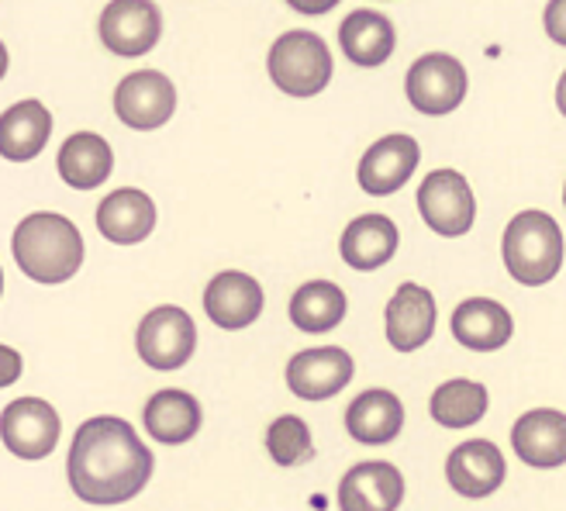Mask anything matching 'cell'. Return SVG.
Wrapping results in <instances>:
<instances>
[{"label": "cell", "instance_id": "obj_1", "mask_svg": "<svg viewBox=\"0 0 566 511\" xmlns=\"http://www.w3.org/2000/svg\"><path fill=\"white\" fill-rule=\"evenodd\" d=\"M153 452L138 439L125 418L97 415L76 429L66 477L80 501L87 504H125L132 501L153 477Z\"/></svg>", "mask_w": 566, "mask_h": 511}, {"label": "cell", "instance_id": "obj_2", "mask_svg": "<svg viewBox=\"0 0 566 511\" xmlns=\"http://www.w3.org/2000/svg\"><path fill=\"white\" fill-rule=\"evenodd\" d=\"M18 270L35 283H66L83 263V236L66 215H28L11 239Z\"/></svg>", "mask_w": 566, "mask_h": 511}, {"label": "cell", "instance_id": "obj_3", "mask_svg": "<svg viewBox=\"0 0 566 511\" xmlns=\"http://www.w3.org/2000/svg\"><path fill=\"white\" fill-rule=\"evenodd\" d=\"M504 267L522 288H543L563 267V232L546 211H522L507 221L501 242Z\"/></svg>", "mask_w": 566, "mask_h": 511}, {"label": "cell", "instance_id": "obj_4", "mask_svg": "<svg viewBox=\"0 0 566 511\" xmlns=\"http://www.w3.org/2000/svg\"><path fill=\"white\" fill-rule=\"evenodd\" d=\"M266 66L287 97H315L332 80V52L315 32H287L273 42Z\"/></svg>", "mask_w": 566, "mask_h": 511}, {"label": "cell", "instance_id": "obj_5", "mask_svg": "<svg viewBox=\"0 0 566 511\" xmlns=\"http://www.w3.org/2000/svg\"><path fill=\"white\" fill-rule=\"evenodd\" d=\"M135 350H138V359L153 366V371L174 374L190 363L197 350V325L177 304L153 307L135 328Z\"/></svg>", "mask_w": 566, "mask_h": 511}, {"label": "cell", "instance_id": "obj_6", "mask_svg": "<svg viewBox=\"0 0 566 511\" xmlns=\"http://www.w3.org/2000/svg\"><path fill=\"white\" fill-rule=\"evenodd\" d=\"M418 211L432 232L457 239L473 229L476 201H473L470 184L457 169H436V174H429L418 187Z\"/></svg>", "mask_w": 566, "mask_h": 511}, {"label": "cell", "instance_id": "obj_7", "mask_svg": "<svg viewBox=\"0 0 566 511\" xmlns=\"http://www.w3.org/2000/svg\"><path fill=\"white\" fill-rule=\"evenodd\" d=\"M405 91L411 107L421 115H449L467 97V70L446 52H429L408 70Z\"/></svg>", "mask_w": 566, "mask_h": 511}, {"label": "cell", "instance_id": "obj_8", "mask_svg": "<svg viewBox=\"0 0 566 511\" xmlns=\"http://www.w3.org/2000/svg\"><path fill=\"white\" fill-rule=\"evenodd\" d=\"M60 415L42 397H18L0 415V439L18 460H45L60 442Z\"/></svg>", "mask_w": 566, "mask_h": 511}, {"label": "cell", "instance_id": "obj_9", "mask_svg": "<svg viewBox=\"0 0 566 511\" xmlns=\"http://www.w3.org/2000/svg\"><path fill=\"white\" fill-rule=\"evenodd\" d=\"M177 111V87L159 70H138L115 91V115L135 132L163 128Z\"/></svg>", "mask_w": 566, "mask_h": 511}, {"label": "cell", "instance_id": "obj_10", "mask_svg": "<svg viewBox=\"0 0 566 511\" xmlns=\"http://www.w3.org/2000/svg\"><path fill=\"white\" fill-rule=\"evenodd\" d=\"M163 35V14L153 0H111L101 14V42L125 60L146 55Z\"/></svg>", "mask_w": 566, "mask_h": 511}, {"label": "cell", "instance_id": "obj_11", "mask_svg": "<svg viewBox=\"0 0 566 511\" xmlns=\"http://www.w3.org/2000/svg\"><path fill=\"white\" fill-rule=\"evenodd\" d=\"M353 356L338 346L304 350L287 363V387L301 401H328L353 380Z\"/></svg>", "mask_w": 566, "mask_h": 511}, {"label": "cell", "instance_id": "obj_12", "mask_svg": "<svg viewBox=\"0 0 566 511\" xmlns=\"http://www.w3.org/2000/svg\"><path fill=\"white\" fill-rule=\"evenodd\" d=\"M405 501V477L394 463L366 460L338 480V508L343 511H398Z\"/></svg>", "mask_w": 566, "mask_h": 511}, {"label": "cell", "instance_id": "obj_13", "mask_svg": "<svg viewBox=\"0 0 566 511\" xmlns=\"http://www.w3.org/2000/svg\"><path fill=\"white\" fill-rule=\"evenodd\" d=\"M507 477V463L501 449L491 439H467L449 452L446 480L449 488L463 498H488L494 494Z\"/></svg>", "mask_w": 566, "mask_h": 511}, {"label": "cell", "instance_id": "obj_14", "mask_svg": "<svg viewBox=\"0 0 566 511\" xmlns=\"http://www.w3.org/2000/svg\"><path fill=\"white\" fill-rule=\"evenodd\" d=\"M205 311L218 328H249L263 315V288L256 277H249L242 270H224L218 273L208 291H205Z\"/></svg>", "mask_w": 566, "mask_h": 511}, {"label": "cell", "instance_id": "obj_15", "mask_svg": "<svg viewBox=\"0 0 566 511\" xmlns=\"http://www.w3.org/2000/svg\"><path fill=\"white\" fill-rule=\"evenodd\" d=\"M421 153H418V142L411 135H387L380 142H374L370 149L363 153L359 159V187L374 197H384V194H394L401 190L415 166H418Z\"/></svg>", "mask_w": 566, "mask_h": 511}, {"label": "cell", "instance_id": "obj_16", "mask_svg": "<svg viewBox=\"0 0 566 511\" xmlns=\"http://www.w3.org/2000/svg\"><path fill=\"white\" fill-rule=\"evenodd\" d=\"M436 332V298L421 283H401L387 304V343L398 353H415Z\"/></svg>", "mask_w": 566, "mask_h": 511}, {"label": "cell", "instance_id": "obj_17", "mask_svg": "<svg viewBox=\"0 0 566 511\" xmlns=\"http://www.w3.org/2000/svg\"><path fill=\"white\" fill-rule=\"evenodd\" d=\"M512 446L528 467L539 470H556L566 463V418L559 408H535L525 411L515 429H512Z\"/></svg>", "mask_w": 566, "mask_h": 511}, {"label": "cell", "instance_id": "obj_18", "mask_svg": "<svg viewBox=\"0 0 566 511\" xmlns=\"http://www.w3.org/2000/svg\"><path fill=\"white\" fill-rule=\"evenodd\" d=\"M97 229L107 242H118V246H135L142 239H149L156 229L153 197L135 187H122L115 194H107L97 205Z\"/></svg>", "mask_w": 566, "mask_h": 511}, {"label": "cell", "instance_id": "obj_19", "mask_svg": "<svg viewBox=\"0 0 566 511\" xmlns=\"http://www.w3.org/2000/svg\"><path fill=\"white\" fill-rule=\"evenodd\" d=\"M346 429L363 446H384L394 442L405 429V405L394 390L370 387L363 390L346 411Z\"/></svg>", "mask_w": 566, "mask_h": 511}, {"label": "cell", "instance_id": "obj_20", "mask_svg": "<svg viewBox=\"0 0 566 511\" xmlns=\"http://www.w3.org/2000/svg\"><path fill=\"white\" fill-rule=\"evenodd\" d=\"M515 332V322L507 315V307L491 298H470L452 311V335L457 343L476 353H494L507 346V338Z\"/></svg>", "mask_w": 566, "mask_h": 511}, {"label": "cell", "instance_id": "obj_21", "mask_svg": "<svg viewBox=\"0 0 566 511\" xmlns=\"http://www.w3.org/2000/svg\"><path fill=\"white\" fill-rule=\"evenodd\" d=\"M201 418L205 415H201V405H197V397L187 390H177V387H166V390L153 394L146 411H142V421H146L149 436L163 446L190 442L197 432H201Z\"/></svg>", "mask_w": 566, "mask_h": 511}, {"label": "cell", "instance_id": "obj_22", "mask_svg": "<svg viewBox=\"0 0 566 511\" xmlns=\"http://www.w3.org/2000/svg\"><path fill=\"white\" fill-rule=\"evenodd\" d=\"M52 135V115L42 101H18L0 115V156L11 163L35 159Z\"/></svg>", "mask_w": 566, "mask_h": 511}, {"label": "cell", "instance_id": "obj_23", "mask_svg": "<svg viewBox=\"0 0 566 511\" xmlns=\"http://www.w3.org/2000/svg\"><path fill=\"white\" fill-rule=\"evenodd\" d=\"M398 225L387 215H359L356 221L346 225L338 252L353 270H377L394 260L398 252Z\"/></svg>", "mask_w": 566, "mask_h": 511}, {"label": "cell", "instance_id": "obj_24", "mask_svg": "<svg viewBox=\"0 0 566 511\" xmlns=\"http://www.w3.org/2000/svg\"><path fill=\"white\" fill-rule=\"evenodd\" d=\"M60 177L76 187V190H94L111 177V166H115V153H111L107 138L97 132H76L63 142L60 149Z\"/></svg>", "mask_w": 566, "mask_h": 511}, {"label": "cell", "instance_id": "obj_25", "mask_svg": "<svg viewBox=\"0 0 566 511\" xmlns=\"http://www.w3.org/2000/svg\"><path fill=\"white\" fill-rule=\"evenodd\" d=\"M338 42H343V52L349 55V63L356 66H384L394 52V24L377 14V11H353L343 28H338Z\"/></svg>", "mask_w": 566, "mask_h": 511}, {"label": "cell", "instance_id": "obj_26", "mask_svg": "<svg viewBox=\"0 0 566 511\" xmlns=\"http://www.w3.org/2000/svg\"><path fill=\"white\" fill-rule=\"evenodd\" d=\"M346 294L338 283L332 280H311L291 298V322L307 332V335H322L332 332L338 322L346 319Z\"/></svg>", "mask_w": 566, "mask_h": 511}, {"label": "cell", "instance_id": "obj_27", "mask_svg": "<svg viewBox=\"0 0 566 511\" xmlns=\"http://www.w3.org/2000/svg\"><path fill=\"white\" fill-rule=\"evenodd\" d=\"M429 411L442 429H470L488 415V387L467 377L446 380L442 387H436Z\"/></svg>", "mask_w": 566, "mask_h": 511}, {"label": "cell", "instance_id": "obj_28", "mask_svg": "<svg viewBox=\"0 0 566 511\" xmlns=\"http://www.w3.org/2000/svg\"><path fill=\"white\" fill-rule=\"evenodd\" d=\"M266 449L276 467H297L315 457V439H311V429L304 418L280 415L266 429Z\"/></svg>", "mask_w": 566, "mask_h": 511}, {"label": "cell", "instance_id": "obj_29", "mask_svg": "<svg viewBox=\"0 0 566 511\" xmlns=\"http://www.w3.org/2000/svg\"><path fill=\"white\" fill-rule=\"evenodd\" d=\"M21 371H24L21 353L11 346H0V387H11L21 377Z\"/></svg>", "mask_w": 566, "mask_h": 511}, {"label": "cell", "instance_id": "obj_30", "mask_svg": "<svg viewBox=\"0 0 566 511\" xmlns=\"http://www.w3.org/2000/svg\"><path fill=\"white\" fill-rule=\"evenodd\" d=\"M563 4L566 0H553V4L546 8V28H549V35H553V42H566V32H563Z\"/></svg>", "mask_w": 566, "mask_h": 511}, {"label": "cell", "instance_id": "obj_31", "mask_svg": "<svg viewBox=\"0 0 566 511\" xmlns=\"http://www.w3.org/2000/svg\"><path fill=\"white\" fill-rule=\"evenodd\" d=\"M287 4H291L297 14H311V18H315V14H328V11L338 4V0H287Z\"/></svg>", "mask_w": 566, "mask_h": 511}, {"label": "cell", "instance_id": "obj_32", "mask_svg": "<svg viewBox=\"0 0 566 511\" xmlns=\"http://www.w3.org/2000/svg\"><path fill=\"white\" fill-rule=\"evenodd\" d=\"M4 73H8V49L0 42V80H4Z\"/></svg>", "mask_w": 566, "mask_h": 511}, {"label": "cell", "instance_id": "obj_33", "mask_svg": "<svg viewBox=\"0 0 566 511\" xmlns=\"http://www.w3.org/2000/svg\"><path fill=\"white\" fill-rule=\"evenodd\" d=\"M0 294H4V270H0Z\"/></svg>", "mask_w": 566, "mask_h": 511}]
</instances>
